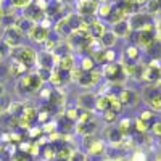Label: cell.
<instances>
[{
    "instance_id": "obj_1",
    "label": "cell",
    "mask_w": 161,
    "mask_h": 161,
    "mask_svg": "<svg viewBox=\"0 0 161 161\" xmlns=\"http://www.w3.org/2000/svg\"><path fill=\"white\" fill-rule=\"evenodd\" d=\"M44 80L39 77L37 71H32V73H26L24 76H21L18 80H16V93L18 95H28V93H37L40 89L44 87Z\"/></svg>"
},
{
    "instance_id": "obj_2",
    "label": "cell",
    "mask_w": 161,
    "mask_h": 161,
    "mask_svg": "<svg viewBox=\"0 0 161 161\" xmlns=\"http://www.w3.org/2000/svg\"><path fill=\"white\" fill-rule=\"evenodd\" d=\"M37 50L32 48L31 45H19L16 48H13L10 52V55H11V60H16L19 61L21 64H24L28 69L34 68L36 66V61H37Z\"/></svg>"
},
{
    "instance_id": "obj_3",
    "label": "cell",
    "mask_w": 161,
    "mask_h": 161,
    "mask_svg": "<svg viewBox=\"0 0 161 161\" xmlns=\"http://www.w3.org/2000/svg\"><path fill=\"white\" fill-rule=\"evenodd\" d=\"M102 74H103V77H106V80H108L111 86L123 84L124 80H126L123 66H121V63H118V61H114V63H106L105 68L102 69Z\"/></svg>"
},
{
    "instance_id": "obj_4",
    "label": "cell",
    "mask_w": 161,
    "mask_h": 161,
    "mask_svg": "<svg viewBox=\"0 0 161 161\" xmlns=\"http://www.w3.org/2000/svg\"><path fill=\"white\" fill-rule=\"evenodd\" d=\"M23 39H24V36L15 28V26H7L3 29V34H2V39L0 40H2L10 50H13V48L23 45Z\"/></svg>"
},
{
    "instance_id": "obj_5",
    "label": "cell",
    "mask_w": 161,
    "mask_h": 161,
    "mask_svg": "<svg viewBox=\"0 0 161 161\" xmlns=\"http://www.w3.org/2000/svg\"><path fill=\"white\" fill-rule=\"evenodd\" d=\"M102 80H103L102 69H97V68H95L93 71H82L76 82H77L80 87L89 89V87H95V86H98Z\"/></svg>"
},
{
    "instance_id": "obj_6",
    "label": "cell",
    "mask_w": 161,
    "mask_h": 161,
    "mask_svg": "<svg viewBox=\"0 0 161 161\" xmlns=\"http://www.w3.org/2000/svg\"><path fill=\"white\" fill-rule=\"evenodd\" d=\"M36 64L39 66V69H47V71H53L57 69V64H58V58L53 55L52 52H40L37 53V61Z\"/></svg>"
},
{
    "instance_id": "obj_7",
    "label": "cell",
    "mask_w": 161,
    "mask_h": 161,
    "mask_svg": "<svg viewBox=\"0 0 161 161\" xmlns=\"http://www.w3.org/2000/svg\"><path fill=\"white\" fill-rule=\"evenodd\" d=\"M28 37L37 45H44V42L50 37V29L42 24H34L32 29L28 32Z\"/></svg>"
},
{
    "instance_id": "obj_8",
    "label": "cell",
    "mask_w": 161,
    "mask_h": 161,
    "mask_svg": "<svg viewBox=\"0 0 161 161\" xmlns=\"http://www.w3.org/2000/svg\"><path fill=\"white\" fill-rule=\"evenodd\" d=\"M98 3H95L93 0H77L76 3V13L82 18H90L95 16Z\"/></svg>"
},
{
    "instance_id": "obj_9",
    "label": "cell",
    "mask_w": 161,
    "mask_h": 161,
    "mask_svg": "<svg viewBox=\"0 0 161 161\" xmlns=\"http://www.w3.org/2000/svg\"><path fill=\"white\" fill-rule=\"evenodd\" d=\"M118 98L123 106H134V105H137L140 95L132 89H121L118 92Z\"/></svg>"
},
{
    "instance_id": "obj_10",
    "label": "cell",
    "mask_w": 161,
    "mask_h": 161,
    "mask_svg": "<svg viewBox=\"0 0 161 161\" xmlns=\"http://www.w3.org/2000/svg\"><path fill=\"white\" fill-rule=\"evenodd\" d=\"M152 16L147 15V13H132L130 16H127V21H129V26H130V31H140L142 26L150 21Z\"/></svg>"
},
{
    "instance_id": "obj_11",
    "label": "cell",
    "mask_w": 161,
    "mask_h": 161,
    "mask_svg": "<svg viewBox=\"0 0 161 161\" xmlns=\"http://www.w3.org/2000/svg\"><path fill=\"white\" fill-rule=\"evenodd\" d=\"M106 31H108V26H106V23L102 21V19H98V18H95V19L90 23V26H89V36H90L92 39H95V40H98Z\"/></svg>"
},
{
    "instance_id": "obj_12",
    "label": "cell",
    "mask_w": 161,
    "mask_h": 161,
    "mask_svg": "<svg viewBox=\"0 0 161 161\" xmlns=\"http://www.w3.org/2000/svg\"><path fill=\"white\" fill-rule=\"evenodd\" d=\"M37 113H39L37 106H34L32 103H24V110H23L21 119L26 121L29 126H34V124H37Z\"/></svg>"
},
{
    "instance_id": "obj_13",
    "label": "cell",
    "mask_w": 161,
    "mask_h": 161,
    "mask_svg": "<svg viewBox=\"0 0 161 161\" xmlns=\"http://www.w3.org/2000/svg\"><path fill=\"white\" fill-rule=\"evenodd\" d=\"M111 31H113V34H114L118 39H126V37H129L130 32H132L127 18L123 19V21H119V23H116V24H113V26H111Z\"/></svg>"
},
{
    "instance_id": "obj_14",
    "label": "cell",
    "mask_w": 161,
    "mask_h": 161,
    "mask_svg": "<svg viewBox=\"0 0 161 161\" xmlns=\"http://www.w3.org/2000/svg\"><path fill=\"white\" fill-rule=\"evenodd\" d=\"M55 32H57L61 39H68V37L71 36V32H74V31L71 29L68 19H66V16L60 18V19L55 23Z\"/></svg>"
},
{
    "instance_id": "obj_15",
    "label": "cell",
    "mask_w": 161,
    "mask_h": 161,
    "mask_svg": "<svg viewBox=\"0 0 161 161\" xmlns=\"http://www.w3.org/2000/svg\"><path fill=\"white\" fill-rule=\"evenodd\" d=\"M106 152V142L103 139H97L87 147V156H103Z\"/></svg>"
},
{
    "instance_id": "obj_16",
    "label": "cell",
    "mask_w": 161,
    "mask_h": 161,
    "mask_svg": "<svg viewBox=\"0 0 161 161\" xmlns=\"http://www.w3.org/2000/svg\"><path fill=\"white\" fill-rule=\"evenodd\" d=\"M105 139L110 142V145H116V143L123 142L124 137H123V134L118 130L116 124H113V126H106V129H105Z\"/></svg>"
},
{
    "instance_id": "obj_17",
    "label": "cell",
    "mask_w": 161,
    "mask_h": 161,
    "mask_svg": "<svg viewBox=\"0 0 161 161\" xmlns=\"http://www.w3.org/2000/svg\"><path fill=\"white\" fill-rule=\"evenodd\" d=\"M74 130L79 134V136H82V137L90 136V134H95V132H97V121L92 119L90 123H84V124H77V123H76Z\"/></svg>"
},
{
    "instance_id": "obj_18",
    "label": "cell",
    "mask_w": 161,
    "mask_h": 161,
    "mask_svg": "<svg viewBox=\"0 0 161 161\" xmlns=\"http://www.w3.org/2000/svg\"><path fill=\"white\" fill-rule=\"evenodd\" d=\"M13 26H15V28L23 34V36H28V32L32 29V26H34V23L29 19V18H26V16H18L16 18V21H15V24H13Z\"/></svg>"
},
{
    "instance_id": "obj_19",
    "label": "cell",
    "mask_w": 161,
    "mask_h": 161,
    "mask_svg": "<svg viewBox=\"0 0 161 161\" xmlns=\"http://www.w3.org/2000/svg\"><path fill=\"white\" fill-rule=\"evenodd\" d=\"M123 58L126 61H130V63H137L140 60V48L134 44H129L126 48H124V55Z\"/></svg>"
},
{
    "instance_id": "obj_20",
    "label": "cell",
    "mask_w": 161,
    "mask_h": 161,
    "mask_svg": "<svg viewBox=\"0 0 161 161\" xmlns=\"http://www.w3.org/2000/svg\"><path fill=\"white\" fill-rule=\"evenodd\" d=\"M26 73H28V68H26L24 64H21L19 61L16 60H11L10 66H8V74L11 77H15V79H19L21 76H24Z\"/></svg>"
},
{
    "instance_id": "obj_21",
    "label": "cell",
    "mask_w": 161,
    "mask_h": 161,
    "mask_svg": "<svg viewBox=\"0 0 161 161\" xmlns=\"http://www.w3.org/2000/svg\"><path fill=\"white\" fill-rule=\"evenodd\" d=\"M116 42H118V37L113 34L111 29H108V31H106V32L98 39V44H100L102 48H114Z\"/></svg>"
},
{
    "instance_id": "obj_22",
    "label": "cell",
    "mask_w": 161,
    "mask_h": 161,
    "mask_svg": "<svg viewBox=\"0 0 161 161\" xmlns=\"http://www.w3.org/2000/svg\"><path fill=\"white\" fill-rule=\"evenodd\" d=\"M74 66H76V58H74L73 53H68V55H64V57L58 58L57 68L61 69V71H71Z\"/></svg>"
},
{
    "instance_id": "obj_23",
    "label": "cell",
    "mask_w": 161,
    "mask_h": 161,
    "mask_svg": "<svg viewBox=\"0 0 161 161\" xmlns=\"http://www.w3.org/2000/svg\"><path fill=\"white\" fill-rule=\"evenodd\" d=\"M127 16L124 15V11L121 10L116 3H113V8H111V11H110V15H108V18H106V23L108 24H116V23H119V21H123V19H126Z\"/></svg>"
},
{
    "instance_id": "obj_24",
    "label": "cell",
    "mask_w": 161,
    "mask_h": 161,
    "mask_svg": "<svg viewBox=\"0 0 161 161\" xmlns=\"http://www.w3.org/2000/svg\"><path fill=\"white\" fill-rule=\"evenodd\" d=\"M105 95H106V98H108V110H113L118 114L123 113L124 106L121 105V102H119V98H118V95L114 92H108V93H105Z\"/></svg>"
},
{
    "instance_id": "obj_25",
    "label": "cell",
    "mask_w": 161,
    "mask_h": 161,
    "mask_svg": "<svg viewBox=\"0 0 161 161\" xmlns=\"http://www.w3.org/2000/svg\"><path fill=\"white\" fill-rule=\"evenodd\" d=\"M93 103H95V95H92V93H82L77 97V106L82 110H90Z\"/></svg>"
},
{
    "instance_id": "obj_26",
    "label": "cell",
    "mask_w": 161,
    "mask_h": 161,
    "mask_svg": "<svg viewBox=\"0 0 161 161\" xmlns=\"http://www.w3.org/2000/svg\"><path fill=\"white\" fill-rule=\"evenodd\" d=\"M118 130L123 134V137H127L130 130L134 129V124H132V119L130 118H123V119H119V123L116 124Z\"/></svg>"
},
{
    "instance_id": "obj_27",
    "label": "cell",
    "mask_w": 161,
    "mask_h": 161,
    "mask_svg": "<svg viewBox=\"0 0 161 161\" xmlns=\"http://www.w3.org/2000/svg\"><path fill=\"white\" fill-rule=\"evenodd\" d=\"M111 8H113V3L111 2H103V3H98V7H97V13H95V16L98 18V19H106L108 18V15H110V11H111Z\"/></svg>"
},
{
    "instance_id": "obj_28",
    "label": "cell",
    "mask_w": 161,
    "mask_h": 161,
    "mask_svg": "<svg viewBox=\"0 0 161 161\" xmlns=\"http://www.w3.org/2000/svg\"><path fill=\"white\" fill-rule=\"evenodd\" d=\"M23 110H24V103L21 102H13L7 106V113L10 114V118H21L23 114Z\"/></svg>"
},
{
    "instance_id": "obj_29",
    "label": "cell",
    "mask_w": 161,
    "mask_h": 161,
    "mask_svg": "<svg viewBox=\"0 0 161 161\" xmlns=\"http://www.w3.org/2000/svg\"><path fill=\"white\" fill-rule=\"evenodd\" d=\"M55 156H57V143H47V145H44V152H42L44 161H53Z\"/></svg>"
},
{
    "instance_id": "obj_30",
    "label": "cell",
    "mask_w": 161,
    "mask_h": 161,
    "mask_svg": "<svg viewBox=\"0 0 161 161\" xmlns=\"http://www.w3.org/2000/svg\"><path fill=\"white\" fill-rule=\"evenodd\" d=\"M132 124H134V130H136V134H147L150 129V124L147 123V121L140 119V118H136L132 121Z\"/></svg>"
},
{
    "instance_id": "obj_31",
    "label": "cell",
    "mask_w": 161,
    "mask_h": 161,
    "mask_svg": "<svg viewBox=\"0 0 161 161\" xmlns=\"http://www.w3.org/2000/svg\"><path fill=\"white\" fill-rule=\"evenodd\" d=\"M93 106H95L97 111H106L108 110V98H106L105 93H100V95L95 97V103H93Z\"/></svg>"
},
{
    "instance_id": "obj_32",
    "label": "cell",
    "mask_w": 161,
    "mask_h": 161,
    "mask_svg": "<svg viewBox=\"0 0 161 161\" xmlns=\"http://www.w3.org/2000/svg\"><path fill=\"white\" fill-rule=\"evenodd\" d=\"M95 61L92 60V57L89 55H84L82 58H80V63H79V68L82 69V71H93L95 69Z\"/></svg>"
},
{
    "instance_id": "obj_33",
    "label": "cell",
    "mask_w": 161,
    "mask_h": 161,
    "mask_svg": "<svg viewBox=\"0 0 161 161\" xmlns=\"http://www.w3.org/2000/svg\"><path fill=\"white\" fill-rule=\"evenodd\" d=\"M118 118H119V114L114 113L113 110H106V111H103V123H105L106 126H113V124H116Z\"/></svg>"
},
{
    "instance_id": "obj_34",
    "label": "cell",
    "mask_w": 161,
    "mask_h": 161,
    "mask_svg": "<svg viewBox=\"0 0 161 161\" xmlns=\"http://www.w3.org/2000/svg\"><path fill=\"white\" fill-rule=\"evenodd\" d=\"M145 10H147V15H156L159 13V5H158V0H147V5H145Z\"/></svg>"
},
{
    "instance_id": "obj_35",
    "label": "cell",
    "mask_w": 161,
    "mask_h": 161,
    "mask_svg": "<svg viewBox=\"0 0 161 161\" xmlns=\"http://www.w3.org/2000/svg\"><path fill=\"white\" fill-rule=\"evenodd\" d=\"M147 103H148L150 110L152 111H161V95H156V97H152L150 100H147Z\"/></svg>"
},
{
    "instance_id": "obj_36",
    "label": "cell",
    "mask_w": 161,
    "mask_h": 161,
    "mask_svg": "<svg viewBox=\"0 0 161 161\" xmlns=\"http://www.w3.org/2000/svg\"><path fill=\"white\" fill-rule=\"evenodd\" d=\"M103 55H105V64L116 61V50L114 48H103Z\"/></svg>"
},
{
    "instance_id": "obj_37",
    "label": "cell",
    "mask_w": 161,
    "mask_h": 161,
    "mask_svg": "<svg viewBox=\"0 0 161 161\" xmlns=\"http://www.w3.org/2000/svg\"><path fill=\"white\" fill-rule=\"evenodd\" d=\"M147 155L145 152H142V148H137V150H134L129 156V161H145Z\"/></svg>"
},
{
    "instance_id": "obj_38",
    "label": "cell",
    "mask_w": 161,
    "mask_h": 161,
    "mask_svg": "<svg viewBox=\"0 0 161 161\" xmlns=\"http://www.w3.org/2000/svg\"><path fill=\"white\" fill-rule=\"evenodd\" d=\"M148 130H150V134L153 137H161V121H155Z\"/></svg>"
},
{
    "instance_id": "obj_39",
    "label": "cell",
    "mask_w": 161,
    "mask_h": 161,
    "mask_svg": "<svg viewBox=\"0 0 161 161\" xmlns=\"http://www.w3.org/2000/svg\"><path fill=\"white\" fill-rule=\"evenodd\" d=\"M28 130H29V134H28V136H29L31 139H36V137L39 139V137L44 134V132H42V127H40V126H36V124H34L32 127H29Z\"/></svg>"
},
{
    "instance_id": "obj_40",
    "label": "cell",
    "mask_w": 161,
    "mask_h": 161,
    "mask_svg": "<svg viewBox=\"0 0 161 161\" xmlns=\"http://www.w3.org/2000/svg\"><path fill=\"white\" fill-rule=\"evenodd\" d=\"M57 45H58V40H53V39H50V37L44 42V48H45V52H52V53H53V50L57 48Z\"/></svg>"
},
{
    "instance_id": "obj_41",
    "label": "cell",
    "mask_w": 161,
    "mask_h": 161,
    "mask_svg": "<svg viewBox=\"0 0 161 161\" xmlns=\"http://www.w3.org/2000/svg\"><path fill=\"white\" fill-rule=\"evenodd\" d=\"M139 118L143 119V121H147V123H150V121L155 118V111H152L150 108H148V110H143V111H140Z\"/></svg>"
},
{
    "instance_id": "obj_42",
    "label": "cell",
    "mask_w": 161,
    "mask_h": 161,
    "mask_svg": "<svg viewBox=\"0 0 161 161\" xmlns=\"http://www.w3.org/2000/svg\"><path fill=\"white\" fill-rule=\"evenodd\" d=\"M11 161H32V158L28 155V153H23V152H16L13 155Z\"/></svg>"
},
{
    "instance_id": "obj_43",
    "label": "cell",
    "mask_w": 161,
    "mask_h": 161,
    "mask_svg": "<svg viewBox=\"0 0 161 161\" xmlns=\"http://www.w3.org/2000/svg\"><path fill=\"white\" fill-rule=\"evenodd\" d=\"M69 161H87V155H84L82 152H77L74 150L69 156Z\"/></svg>"
},
{
    "instance_id": "obj_44",
    "label": "cell",
    "mask_w": 161,
    "mask_h": 161,
    "mask_svg": "<svg viewBox=\"0 0 161 161\" xmlns=\"http://www.w3.org/2000/svg\"><path fill=\"white\" fill-rule=\"evenodd\" d=\"M123 143H127V137H124V139H123ZM129 143H130V145H121V143H119V145H121V148H129V147H132V145H134L132 137H129Z\"/></svg>"
},
{
    "instance_id": "obj_45",
    "label": "cell",
    "mask_w": 161,
    "mask_h": 161,
    "mask_svg": "<svg viewBox=\"0 0 161 161\" xmlns=\"http://www.w3.org/2000/svg\"><path fill=\"white\" fill-rule=\"evenodd\" d=\"M87 161H106L105 156H87Z\"/></svg>"
},
{
    "instance_id": "obj_46",
    "label": "cell",
    "mask_w": 161,
    "mask_h": 161,
    "mask_svg": "<svg viewBox=\"0 0 161 161\" xmlns=\"http://www.w3.org/2000/svg\"><path fill=\"white\" fill-rule=\"evenodd\" d=\"M3 24V7L0 5V26Z\"/></svg>"
},
{
    "instance_id": "obj_47",
    "label": "cell",
    "mask_w": 161,
    "mask_h": 161,
    "mask_svg": "<svg viewBox=\"0 0 161 161\" xmlns=\"http://www.w3.org/2000/svg\"><path fill=\"white\" fill-rule=\"evenodd\" d=\"M5 95V87H3V84L2 82H0V98H2Z\"/></svg>"
},
{
    "instance_id": "obj_48",
    "label": "cell",
    "mask_w": 161,
    "mask_h": 161,
    "mask_svg": "<svg viewBox=\"0 0 161 161\" xmlns=\"http://www.w3.org/2000/svg\"><path fill=\"white\" fill-rule=\"evenodd\" d=\"M156 24H159V26H161V13H159V19H158V23H156Z\"/></svg>"
},
{
    "instance_id": "obj_49",
    "label": "cell",
    "mask_w": 161,
    "mask_h": 161,
    "mask_svg": "<svg viewBox=\"0 0 161 161\" xmlns=\"http://www.w3.org/2000/svg\"><path fill=\"white\" fill-rule=\"evenodd\" d=\"M158 5H159V13H161V0H158Z\"/></svg>"
},
{
    "instance_id": "obj_50",
    "label": "cell",
    "mask_w": 161,
    "mask_h": 161,
    "mask_svg": "<svg viewBox=\"0 0 161 161\" xmlns=\"http://www.w3.org/2000/svg\"><path fill=\"white\" fill-rule=\"evenodd\" d=\"M3 111V106H2V103H0V113H2Z\"/></svg>"
},
{
    "instance_id": "obj_51",
    "label": "cell",
    "mask_w": 161,
    "mask_h": 161,
    "mask_svg": "<svg viewBox=\"0 0 161 161\" xmlns=\"http://www.w3.org/2000/svg\"><path fill=\"white\" fill-rule=\"evenodd\" d=\"M58 2H61V3H64V2H69V0H58Z\"/></svg>"
},
{
    "instance_id": "obj_52",
    "label": "cell",
    "mask_w": 161,
    "mask_h": 161,
    "mask_svg": "<svg viewBox=\"0 0 161 161\" xmlns=\"http://www.w3.org/2000/svg\"><path fill=\"white\" fill-rule=\"evenodd\" d=\"M47 2H58V0H47Z\"/></svg>"
},
{
    "instance_id": "obj_53",
    "label": "cell",
    "mask_w": 161,
    "mask_h": 161,
    "mask_svg": "<svg viewBox=\"0 0 161 161\" xmlns=\"http://www.w3.org/2000/svg\"><path fill=\"white\" fill-rule=\"evenodd\" d=\"M155 161H161V159H159V156H158V158H155Z\"/></svg>"
},
{
    "instance_id": "obj_54",
    "label": "cell",
    "mask_w": 161,
    "mask_h": 161,
    "mask_svg": "<svg viewBox=\"0 0 161 161\" xmlns=\"http://www.w3.org/2000/svg\"><path fill=\"white\" fill-rule=\"evenodd\" d=\"M159 159H161V155H159Z\"/></svg>"
},
{
    "instance_id": "obj_55",
    "label": "cell",
    "mask_w": 161,
    "mask_h": 161,
    "mask_svg": "<svg viewBox=\"0 0 161 161\" xmlns=\"http://www.w3.org/2000/svg\"><path fill=\"white\" fill-rule=\"evenodd\" d=\"M42 161H44V159H42Z\"/></svg>"
}]
</instances>
